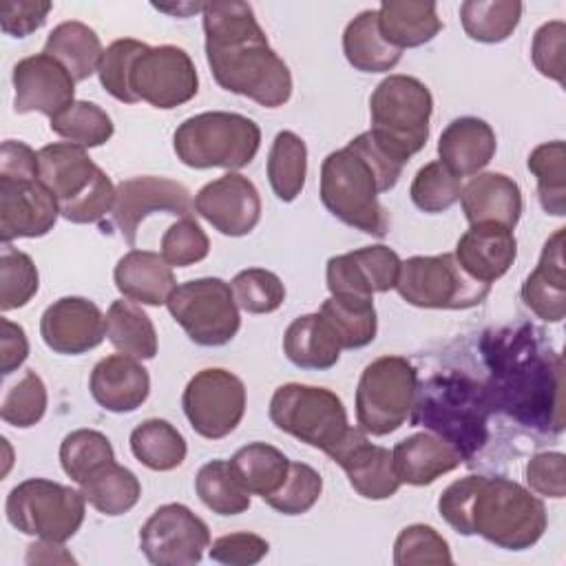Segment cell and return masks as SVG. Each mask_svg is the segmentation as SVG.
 <instances>
[{
	"instance_id": "1",
	"label": "cell",
	"mask_w": 566,
	"mask_h": 566,
	"mask_svg": "<svg viewBox=\"0 0 566 566\" xmlns=\"http://www.w3.org/2000/svg\"><path fill=\"white\" fill-rule=\"evenodd\" d=\"M491 407L539 433L564 431V358L533 325L491 329L482 338Z\"/></svg>"
},
{
	"instance_id": "2",
	"label": "cell",
	"mask_w": 566,
	"mask_h": 566,
	"mask_svg": "<svg viewBox=\"0 0 566 566\" xmlns=\"http://www.w3.org/2000/svg\"><path fill=\"white\" fill-rule=\"evenodd\" d=\"M206 60L214 82L265 108L283 106L292 95V73L270 46L248 2L203 4Z\"/></svg>"
},
{
	"instance_id": "3",
	"label": "cell",
	"mask_w": 566,
	"mask_h": 566,
	"mask_svg": "<svg viewBox=\"0 0 566 566\" xmlns=\"http://www.w3.org/2000/svg\"><path fill=\"white\" fill-rule=\"evenodd\" d=\"M440 517L460 535H480L504 551L535 546L548 524L544 502L502 475H464L438 497Z\"/></svg>"
},
{
	"instance_id": "4",
	"label": "cell",
	"mask_w": 566,
	"mask_h": 566,
	"mask_svg": "<svg viewBox=\"0 0 566 566\" xmlns=\"http://www.w3.org/2000/svg\"><path fill=\"white\" fill-rule=\"evenodd\" d=\"M491 409L484 385L467 374L447 371L431 376L416 389L409 422L447 440L467 462L489 438Z\"/></svg>"
},
{
	"instance_id": "5",
	"label": "cell",
	"mask_w": 566,
	"mask_h": 566,
	"mask_svg": "<svg viewBox=\"0 0 566 566\" xmlns=\"http://www.w3.org/2000/svg\"><path fill=\"white\" fill-rule=\"evenodd\" d=\"M38 179L55 197L60 217L71 223H99L113 212L117 188L82 146L71 142L42 146L38 150Z\"/></svg>"
},
{
	"instance_id": "6",
	"label": "cell",
	"mask_w": 566,
	"mask_h": 566,
	"mask_svg": "<svg viewBox=\"0 0 566 566\" xmlns=\"http://www.w3.org/2000/svg\"><path fill=\"white\" fill-rule=\"evenodd\" d=\"M259 146V124L241 113L228 111H206L186 117L172 135L177 159L197 170H239L256 157Z\"/></svg>"
},
{
	"instance_id": "7",
	"label": "cell",
	"mask_w": 566,
	"mask_h": 566,
	"mask_svg": "<svg viewBox=\"0 0 566 566\" xmlns=\"http://www.w3.org/2000/svg\"><path fill=\"white\" fill-rule=\"evenodd\" d=\"M380 192L374 166L349 144L323 159L321 201L345 226L371 237H385L391 219L378 201Z\"/></svg>"
},
{
	"instance_id": "8",
	"label": "cell",
	"mask_w": 566,
	"mask_h": 566,
	"mask_svg": "<svg viewBox=\"0 0 566 566\" xmlns=\"http://www.w3.org/2000/svg\"><path fill=\"white\" fill-rule=\"evenodd\" d=\"M433 97L413 75L385 77L369 97V133L398 161L407 164L429 139Z\"/></svg>"
},
{
	"instance_id": "9",
	"label": "cell",
	"mask_w": 566,
	"mask_h": 566,
	"mask_svg": "<svg viewBox=\"0 0 566 566\" xmlns=\"http://www.w3.org/2000/svg\"><path fill=\"white\" fill-rule=\"evenodd\" d=\"M270 420L283 433L332 458L347 440L352 424L343 400L327 387L287 382L270 398Z\"/></svg>"
},
{
	"instance_id": "10",
	"label": "cell",
	"mask_w": 566,
	"mask_h": 566,
	"mask_svg": "<svg viewBox=\"0 0 566 566\" xmlns=\"http://www.w3.org/2000/svg\"><path fill=\"white\" fill-rule=\"evenodd\" d=\"M4 513L9 524L24 535L66 542L84 522L86 500L82 491L66 484L46 478H29L9 491Z\"/></svg>"
},
{
	"instance_id": "11",
	"label": "cell",
	"mask_w": 566,
	"mask_h": 566,
	"mask_svg": "<svg viewBox=\"0 0 566 566\" xmlns=\"http://www.w3.org/2000/svg\"><path fill=\"white\" fill-rule=\"evenodd\" d=\"M418 389V371L405 356L371 360L356 387L358 427L376 438L400 429L411 413Z\"/></svg>"
},
{
	"instance_id": "12",
	"label": "cell",
	"mask_w": 566,
	"mask_h": 566,
	"mask_svg": "<svg viewBox=\"0 0 566 566\" xmlns=\"http://www.w3.org/2000/svg\"><path fill=\"white\" fill-rule=\"evenodd\" d=\"M402 301L422 310H471L491 292L489 283L469 276L451 252L409 256L400 263L394 287Z\"/></svg>"
},
{
	"instance_id": "13",
	"label": "cell",
	"mask_w": 566,
	"mask_h": 566,
	"mask_svg": "<svg viewBox=\"0 0 566 566\" xmlns=\"http://www.w3.org/2000/svg\"><path fill=\"white\" fill-rule=\"evenodd\" d=\"M166 307L188 338L201 347L228 345L241 327L232 287L219 276H201L177 285Z\"/></svg>"
},
{
	"instance_id": "14",
	"label": "cell",
	"mask_w": 566,
	"mask_h": 566,
	"mask_svg": "<svg viewBox=\"0 0 566 566\" xmlns=\"http://www.w3.org/2000/svg\"><path fill=\"white\" fill-rule=\"evenodd\" d=\"M243 380L221 367H206L197 371L184 394L181 409L195 433L206 440H221L230 436L245 413Z\"/></svg>"
},
{
	"instance_id": "15",
	"label": "cell",
	"mask_w": 566,
	"mask_h": 566,
	"mask_svg": "<svg viewBox=\"0 0 566 566\" xmlns=\"http://www.w3.org/2000/svg\"><path fill=\"white\" fill-rule=\"evenodd\" d=\"M208 546V524L179 502L161 504L139 528V548L155 566L199 564Z\"/></svg>"
},
{
	"instance_id": "16",
	"label": "cell",
	"mask_w": 566,
	"mask_h": 566,
	"mask_svg": "<svg viewBox=\"0 0 566 566\" xmlns=\"http://www.w3.org/2000/svg\"><path fill=\"white\" fill-rule=\"evenodd\" d=\"M130 88L137 102L170 111L197 95L199 75L192 57L181 46H148L133 64Z\"/></svg>"
},
{
	"instance_id": "17",
	"label": "cell",
	"mask_w": 566,
	"mask_h": 566,
	"mask_svg": "<svg viewBox=\"0 0 566 566\" xmlns=\"http://www.w3.org/2000/svg\"><path fill=\"white\" fill-rule=\"evenodd\" d=\"M195 199L190 190L168 177L139 175L124 179L115 190L111 226L119 230L124 241L135 248L142 221L148 214L164 212L175 217H192Z\"/></svg>"
},
{
	"instance_id": "18",
	"label": "cell",
	"mask_w": 566,
	"mask_h": 566,
	"mask_svg": "<svg viewBox=\"0 0 566 566\" xmlns=\"http://www.w3.org/2000/svg\"><path fill=\"white\" fill-rule=\"evenodd\" d=\"M400 263V256L382 243L336 254L325 268L327 290L332 296L374 298L396 287Z\"/></svg>"
},
{
	"instance_id": "19",
	"label": "cell",
	"mask_w": 566,
	"mask_h": 566,
	"mask_svg": "<svg viewBox=\"0 0 566 566\" xmlns=\"http://www.w3.org/2000/svg\"><path fill=\"white\" fill-rule=\"evenodd\" d=\"M195 212L226 237H245L261 219V197L248 177L226 172L195 195Z\"/></svg>"
},
{
	"instance_id": "20",
	"label": "cell",
	"mask_w": 566,
	"mask_h": 566,
	"mask_svg": "<svg viewBox=\"0 0 566 566\" xmlns=\"http://www.w3.org/2000/svg\"><path fill=\"white\" fill-rule=\"evenodd\" d=\"M15 113H42L49 119L75 102V80L51 55L22 57L11 73Z\"/></svg>"
},
{
	"instance_id": "21",
	"label": "cell",
	"mask_w": 566,
	"mask_h": 566,
	"mask_svg": "<svg viewBox=\"0 0 566 566\" xmlns=\"http://www.w3.org/2000/svg\"><path fill=\"white\" fill-rule=\"evenodd\" d=\"M44 345L62 356H80L95 349L106 336L102 310L84 296H62L53 301L40 318Z\"/></svg>"
},
{
	"instance_id": "22",
	"label": "cell",
	"mask_w": 566,
	"mask_h": 566,
	"mask_svg": "<svg viewBox=\"0 0 566 566\" xmlns=\"http://www.w3.org/2000/svg\"><path fill=\"white\" fill-rule=\"evenodd\" d=\"M60 208L40 179H0V239H35L53 230Z\"/></svg>"
},
{
	"instance_id": "23",
	"label": "cell",
	"mask_w": 566,
	"mask_h": 566,
	"mask_svg": "<svg viewBox=\"0 0 566 566\" xmlns=\"http://www.w3.org/2000/svg\"><path fill=\"white\" fill-rule=\"evenodd\" d=\"M332 460L345 471L352 489L365 500H387L400 489L391 451L369 442L360 427H352L347 440L338 447Z\"/></svg>"
},
{
	"instance_id": "24",
	"label": "cell",
	"mask_w": 566,
	"mask_h": 566,
	"mask_svg": "<svg viewBox=\"0 0 566 566\" xmlns=\"http://www.w3.org/2000/svg\"><path fill=\"white\" fill-rule=\"evenodd\" d=\"M93 400L111 413H130L139 409L150 394L148 369L128 354L102 358L88 378Z\"/></svg>"
},
{
	"instance_id": "25",
	"label": "cell",
	"mask_w": 566,
	"mask_h": 566,
	"mask_svg": "<svg viewBox=\"0 0 566 566\" xmlns=\"http://www.w3.org/2000/svg\"><path fill=\"white\" fill-rule=\"evenodd\" d=\"M453 256L460 268L482 283L502 279L517 256L513 230L497 223H475L458 239Z\"/></svg>"
},
{
	"instance_id": "26",
	"label": "cell",
	"mask_w": 566,
	"mask_h": 566,
	"mask_svg": "<svg viewBox=\"0 0 566 566\" xmlns=\"http://www.w3.org/2000/svg\"><path fill=\"white\" fill-rule=\"evenodd\" d=\"M564 230L557 228L544 243L535 270L522 283L524 305L546 323H559L566 314Z\"/></svg>"
},
{
	"instance_id": "27",
	"label": "cell",
	"mask_w": 566,
	"mask_h": 566,
	"mask_svg": "<svg viewBox=\"0 0 566 566\" xmlns=\"http://www.w3.org/2000/svg\"><path fill=\"white\" fill-rule=\"evenodd\" d=\"M460 206L469 226L497 223L513 230L522 217V190L504 172H478L462 186Z\"/></svg>"
},
{
	"instance_id": "28",
	"label": "cell",
	"mask_w": 566,
	"mask_h": 566,
	"mask_svg": "<svg viewBox=\"0 0 566 566\" xmlns=\"http://www.w3.org/2000/svg\"><path fill=\"white\" fill-rule=\"evenodd\" d=\"M391 462L400 484L427 486L455 471L464 460L462 455L440 436L431 431H420L402 438L391 449Z\"/></svg>"
},
{
	"instance_id": "29",
	"label": "cell",
	"mask_w": 566,
	"mask_h": 566,
	"mask_svg": "<svg viewBox=\"0 0 566 566\" xmlns=\"http://www.w3.org/2000/svg\"><path fill=\"white\" fill-rule=\"evenodd\" d=\"M497 148L495 130L480 117H458L447 124L438 139V161H442L453 175L475 177L489 166Z\"/></svg>"
},
{
	"instance_id": "30",
	"label": "cell",
	"mask_w": 566,
	"mask_h": 566,
	"mask_svg": "<svg viewBox=\"0 0 566 566\" xmlns=\"http://www.w3.org/2000/svg\"><path fill=\"white\" fill-rule=\"evenodd\" d=\"M115 287L133 303L159 307L166 305L168 296L177 287L172 268L161 254L150 250L126 252L113 270Z\"/></svg>"
},
{
	"instance_id": "31",
	"label": "cell",
	"mask_w": 566,
	"mask_h": 566,
	"mask_svg": "<svg viewBox=\"0 0 566 566\" xmlns=\"http://www.w3.org/2000/svg\"><path fill=\"white\" fill-rule=\"evenodd\" d=\"M376 11L380 35L398 51L422 46L442 31L438 7L431 0H385Z\"/></svg>"
},
{
	"instance_id": "32",
	"label": "cell",
	"mask_w": 566,
	"mask_h": 566,
	"mask_svg": "<svg viewBox=\"0 0 566 566\" xmlns=\"http://www.w3.org/2000/svg\"><path fill=\"white\" fill-rule=\"evenodd\" d=\"M340 352L343 347L334 329L318 312L294 318L283 334V354L301 369H332Z\"/></svg>"
},
{
	"instance_id": "33",
	"label": "cell",
	"mask_w": 566,
	"mask_h": 566,
	"mask_svg": "<svg viewBox=\"0 0 566 566\" xmlns=\"http://www.w3.org/2000/svg\"><path fill=\"white\" fill-rule=\"evenodd\" d=\"M343 53L360 73L391 71L402 57V51L394 49L380 35L376 9H365L347 22L343 31Z\"/></svg>"
},
{
	"instance_id": "34",
	"label": "cell",
	"mask_w": 566,
	"mask_h": 566,
	"mask_svg": "<svg viewBox=\"0 0 566 566\" xmlns=\"http://www.w3.org/2000/svg\"><path fill=\"white\" fill-rule=\"evenodd\" d=\"M44 53L55 57L75 82H84L97 73L104 49L99 35L88 24L66 20L53 27L44 42Z\"/></svg>"
},
{
	"instance_id": "35",
	"label": "cell",
	"mask_w": 566,
	"mask_h": 566,
	"mask_svg": "<svg viewBox=\"0 0 566 566\" xmlns=\"http://www.w3.org/2000/svg\"><path fill=\"white\" fill-rule=\"evenodd\" d=\"M106 338L119 352L137 360H150L157 354V332L150 316L133 301H113L106 316Z\"/></svg>"
},
{
	"instance_id": "36",
	"label": "cell",
	"mask_w": 566,
	"mask_h": 566,
	"mask_svg": "<svg viewBox=\"0 0 566 566\" xmlns=\"http://www.w3.org/2000/svg\"><path fill=\"white\" fill-rule=\"evenodd\" d=\"M80 491L86 504H91L97 513L117 517L128 513L139 502L142 484L130 469L113 460L99 467L97 471H93L80 484Z\"/></svg>"
},
{
	"instance_id": "37",
	"label": "cell",
	"mask_w": 566,
	"mask_h": 566,
	"mask_svg": "<svg viewBox=\"0 0 566 566\" xmlns=\"http://www.w3.org/2000/svg\"><path fill=\"white\" fill-rule=\"evenodd\" d=\"M130 453L150 471H172L184 464L188 444L181 431L164 418H148L130 431Z\"/></svg>"
},
{
	"instance_id": "38",
	"label": "cell",
	"mask_w": 566,
	"mask_h": 566,
	"mask_svg": "<svg viewBox=\"0 0 566 566\" xmlns=\"http://www.w3.org/2000/svg\"><path fill=\"white\" fill-rule=\"evenodd\" d=\"M228 462L241 486L261 500L272 495L283 484L290 469L287 455L268 442H250L241 447Z\"/></svg>"
},
{
	"instance_id": "39",
	"label": "cell",
	"mask_w": 566,
	"mask_h": 566,
	"mask_svg": "<svg viewBox=\"0 0 566 566\" xmlns=\"http://www.w3.org/2000/svg\"><path fill=\"white\" fill-rule=\"evenodd\" d=\"M318 314L329 323L343 349H360L376 338L378 316L374 298L332 296L323 301Z\"/></svg>"
},
{
	"instance_id": "40",
	"label": "cell",
	"mask_w": 566,
	"mask_h": 566,
	"mask_svg": "<svg viewBox=\"0 0 566 566\" xmlns=\"http://www.w3.org/2000/svg\"><path fill=\"white\" fill-rule=\"evenodd\" d=\"M268 181L276 199L283 203L294 201L307 177V146L305 142L292 133V130H281L276 133L270 155H268Z\"/></svg>"
},
{
	"instance_id": "41",
	"label": "cell",
	"mask_w": 566,
	"mask_h": 566,
	"mask_svg": "<svg viewBox=\"0 0 566 566\" xmlns=\"http://www.w3.org/2000/svg\"><path fill=\"white\" fill-rule=\"evenodd\" d=\"M522 9L517 0H467L460 4V22L471 40L497 44L517 29Z\"/></svg>"
},
{
	"instance_id": "42",
	"label": "cell",
	"mask_w": 566,
	"mask_h": 566,
	"mask_svg": "<svg viewBox=\"0 0 566 566\" xmlns=\"http://www.w3.org/2000/svg\"><path fill=\"white\" fill-rule=\"evenodd\" d=\"M528 170L537 179V197L544 212L553 217L566 214V144L562 139L535 146L526 159Z\"/></svg>"
},
{
	"instance_id": "43",
	"label": "cell",
	"mask_w": 566,
	"mask_h": 566,
	"mask_svg": "<svg viewBox=\"0 0 566 566\" xmlns=\"http://www.w3.org/2000/svg\"><path fill=\"white\" fill-rule=\"evenodd\" d=\"M195 491L206 509L223 517L239 515L250 509V493L237 480L230 462L221 458L210 460L199 469Z\"/></svg>"
},
{
	"instance_id": "44",
	"label": "cell",
	"mask_w": 566,
	"mask_h": 566,
	"mask_svg": "<svg viewBox=\"0 0 566 566\" xmlns=\"http://www.w3.org/2000/svg\"><path fill=\"white\" fill-rule=\"evenodd\" d=\"M49 128L62 139L82 148H97L106 144L115 130L111 115L102 106L84 99H75L64 111L53 115L49 119Z\"/></svg>"
},
{
	"instance_id": "45",
	"label": "cell",
	"mask_w": 566,
	"mask_h": 566,
	"mask_svg": "<svg viewBox=\"0 0 566 566\" xmlns=\"http://www.w3.org/2000/svg\"><path fill=\"white\" fill-rule=\"evenodd\" d=\"M115 460L111 440L95 429H75L64 436L60 444L62 471L77 484H82L93 471Z\"/></svg>"
},
{
	"instance_id": "46",
	"label": "cell",
	"mask_w": 566,
	"mask_h": 566,
	"mask_svg": "<svg viewBox=\"0 0 566 566\" xmlns=\"http://www.w3.org/2000/svg\"><path fill=\"white\" fill-rule=\"evenodd\" d=\"M40 287V274L33 259L13 248L11 243H2L0 254V310L11 312L24 307Z\"/></svg>"
},
{
	"instance_id": "47",
	"label": "cell",
	"mask_w": 566,
	"mask_h": 566,
	"mask_svg": "<svg viewBox=\"0 0 566 566\" xmlns=\"http://www.w3.org/2000/svg\"><path fill=\"white\" fill-rule=\"evenodd\" d=\"M462 179L453 175L442 161L424 164L409 188L411 201L418 210L427 214H440L460 201Z\"/></svg>"
},
{
	"instance_id": "48",
	"label": "cell",
	"mask_w": 566,
	"mask_h": 566,
	"mask_svg": "<svg viewBox=\"0 0 566 566\" xmlns=\"http://www.w3.org/2000/svg\"><path fill=\"white\" fill-rule=\"evenodd\" d=\"M146 49H148V44L142 40H135V38H119L104 49L97 75H99L102 88L117 102L137 104V97L130 88V71H133L135 60Z\"/></svg>"
},
{
	"instance_id": "49",
	"label": "cell",
	"mask_w": 566,
	"mask_h": 566,
	"mask_svg": "<svg viewBox=\"0 0 566 566\" xmlns=\"http://www.w3.org/2000/svg\"><path fill=\"white\" fill-rule=\"evenodd\" d=\"M46 402L49 396L44 380L33 369H27L4 391V398L0 402V418L15 429H29L44 418Z\"/></svg>"
},
{
	"instance_id": "50",
	"label": "cell",
	"mask_w": 566,
	"mask_h": 566,
	"mask_svg": "<svg viewBox=\"0 0 566 566\" xmlns=\"http://www.w3.org/2000/svg\"><path fill=\"white\" fill-rule=\"evenodd\" d=\"M323 493L321 473L305 462H290L283 484L263 502L283 515H303L307 513Z\"/></svg>"
},
{
	"instance_id": "51",
	"label": "cell",
	"mask_w": 566,
	"mask_h": 566,
	"mask_svg": "<svg viewBox=\"0 0 566 566\" xmlns=\"http://www.w3.org/2000/svg\"><path fill=\"white\" fill-rule=\"evenodd\" d=\"M232 294L239 310L248 314H270L276 312L285 301L283 281L265 268H245L232 283Z\"/></svg>"
},
{
	"instance_id": "52",
	"label": "cell",
	"mask_w": 566,
	"mask_h": 566,
	"mask_svg": "<svg viewBox=\"0 0 566 566\" xmlns=\"http://www.w3.org/2000/svg\"><path fill=\"white\" fill-rule=\"evenodd\" d=\"M396 566H422V564H453L449 542L429 524L405 526L394 542Z\"/></svg>"
},
{
	"instance_id": "53",
	"label": "cell",
	"mask_w": 566,
	"mask_h": 566,
	"mask_svg": "<svg viewBox=\"0 0 566 566\" xmlns=\"http://www.w3.org/2000/svg\"><path fill=\"white\" fill-rule=\"evenodd\" d=\"M210 252V239L192 217L170 223L161 237V256L170 268H188L203 261Z\"/></svg>"
},
{
	"instance_id": "54",
	"label": "cell",
	"mask_w": 566,
	"mask_h": 566,
	"mask_svg": "<svg viewBox=\"0 0 566 566\" xmlns=\"http://www.w3.org/2000/svg\"><path fill=\"white\" fill-rule=\"evenodd\" d=\"M564 46H566V24L562 20L544 22L531 44V60L535 69L544 75L564 84Z\"/></svg>"
},
{
	"instance_id": "55",
	"label": "cell",
	"mask_w": 566,
	"mask_h": 566,
	"mask_svg": "<svg viewBox=\"0 0 566 566\" xmlns=\"http://www.w3.org/2000/svg\"><path fill=\"white\" fill-rule=\"evenodd\" d=\"M270 551L268 539L250 531H237L217 537L208 546L210 559L228 566H252L259 564Z\"/></svg>"
},
{
	"instance_id": "56",
	"label": "cell",
	"mask_w": 566,
	"mask_h": 566,
	"mask_svg": "<svg viewBox=\"0 0 566 566\" xmlns=\"http://www.w3.org/2000/svg\"><path fill=\"white\" fill-rule=\"evenodd\" d=\"M526 484L535 495L562 500L566 495V458L562 451L535 453L526 464Z\"/></svg>"
},
{
	"instance_id": "57",
	"label": "cell",
	"mask_w": 566,
	"mask_h": 566,
	"mask_svg": "<svg viewBox=\"0 0 566 566\" xmlns=\"http://www.w3.org/2000/svg\"><path fill=\"white\" fill-rule=\"evenodd\" d=\"M51 9L49 0H2L0 29L11 38H27L44 27Z\"/></svg>"
},
{
	"instance_id": "58",
	"label": "cell",
	"mask_w": 566,
	"mask_h": 566,
	"mask_svg": "<svg viewBox=\"0 0 566 566\" xmlns=\"http://www.w3.org/2000/svg\"><path fill=\"white\" fill-rule=\"evenodd\" d=\"M0 179H38V153L20 139L2 142Z\"/></svg>"
},
{
	"instance_id": "59",
	"label": "cell",
	"mask_w": 566,
	"mask_h": 566,
	"mask_svg": "<svg viewBox=\"0 0 566 566\" xmlns=\"http://www.w3.org/2000/svg\"><path fill=\"white\" fill-rule=\"evenodd\" d=\"M0 371L2 376H9L24 365L29 356V338L24 327L9 318H0Z\"/></svg>"
},
{
	"instance_id": "60",
	"label": "cell",
	"mask_w": 566,
	"mask_h": 566,
	"mask_svg": "<svg viewBox=\"0 0 566 566\" xmlns=\"http://www.w3.org/2000/svg\"><path fill=\"white\" fill-rule=\"evenodd\" d=\"M27 564H75V557L64 548V542L38 539L27 551Z\"/></svg>"
}]
</instances>
